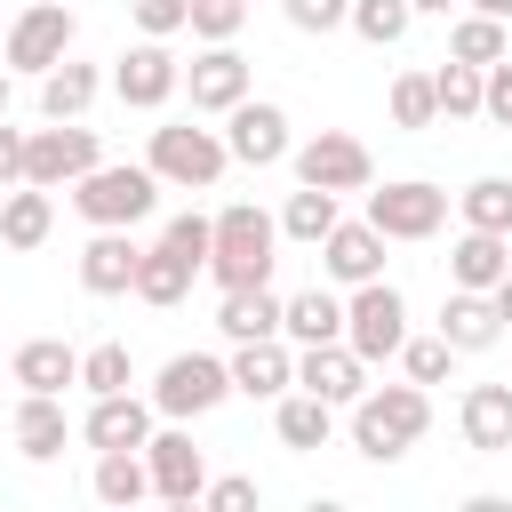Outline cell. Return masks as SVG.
<instances>
[{
    "mask_svg": "<svg viewBox=\"0 0 512 512\" xmlns=\"http://www.w3.org/2000/svg\"><path fill=\"white\" fill-rule=\"evenodd\" d=\"M280 264V216H264L256 200H232L216 216V240H208V280L216 288H264Z\"/></svg>",
    "mask_w": 512,
    "mask_h": 512,
    "instance_id": "1",
    "label": "cell"
},
{
    "mask_svg": "<svg viewBox=\"0 0 512 512\" xmlns=\"http://www.w3.org/2000/svg\"><path fill=\"white\" fill-rule=\"evenodd\" d=\"M424 424H432V400H424L416 376H408V384H376V392L352 400V448H360L368 464H400V456L424 440Z\"/></svg>",
    "mask_w": 512,
    "mask_h": 512,
    "instance_id": "2",
    "label": "cell"
},
{
    "mask_svg": "<svg viewBox=\"0 0 512 512\" xmlns=\"http://www.w3.org/2000/svg\"><path fill=\"white\" fill-rule=\"evenodd\" d=\"M72 208H80L88 224H144V216L160 208V176H152V160H144V168L96 160V168L72 184Z\"/></svg>",
    "mask_w": 512,
    "mask_h": 512,
    "instance_id": "3",
    "label": "cell"
},
{
    "mask_svg": "<svg viewBox=\"0 0 512 512\" xmlns=\"http://www.w3.org/2000/svg\"><path fill=\"white\" fill-rule=\"evenodd\" d=\"M152 176L160 184H176V192H208L216 176H224V160H232V144L216 136V128H192V120H168V128H152Z\"/></svg>",
    "mask_w": 512,
    "mask_h": 512,
    "instance_id": "4",
    "label": "cell"
},
{
    "mask_svg": "<svg viewBox=\"0 0 512 512\" xmlns=\"http://www.w3.org/2000/svg\"><path fill=\"white\" fill-rule=\"evenodd\" d=\"M344 344L376 368V360H400V344H408V296L392 288V280H360L352 296H344Z\"/></svg>",
    "mask_w": 512,
    "mask_h": 512,
    "instance_id": "5",
    "label": "cell"
},
{
    "mask_svg": "<svg viewBox=\"0 0 512 512\" xmlns=\"http://www.w3.org/2000/svg\"><path fill=\"white\" fill-rule=\"evenodd\" d=\"M224 392H232V360H216V352H176V360L160 368V384H152V408L184 424V416H208Z\"/></svg>",
    "mask_w": 512,
    "mask_h": 512,
    "instance_id": "6",
    "label": "cell"
},
{
    "mask_svg": "<svg viewBox=\"0 0 512 512\" xmlns=\"http://www.w3.org/2000/svg\"><path fill=\"white\" fill-rule=\"evenodd\" d=\"M96 160H104L96 128H72V120H56V128H40V136L24 144V184H40V192H64V184H80Z\"/></svg>",
    "mask_w": 512,
    "mask_h": 512,
    "instance_id": "7",
    "label": "cell"
},
{
    "mask_svg": "<svg viewBox=\"0 0 512 512\" xmlns=\"http://www.w3.org/2000/svg\"><path fill=\"white\" fill-rule=\"evenodd\" d=\"M288 160H296V184H320V192H368V184H376L368 144H360V136H344V128H320V136H312V144H296Z\"/></svg>",
    "mask_w": 512,
    "mask_h": 512,
    "instance_id": "8",
    "label": "cell"
},
{
    "mask_svg": "<svg viewBox=\"0 0 512 512\" xmlns=\"http://www.w3.org/2000/svg\"><path fill=\"white\" fill-rule=\"evenodd\" d=\"M368 224H376L384 240H432V232L448 224V192L424 184V176H400V184L368 192Z\"/></svg>",
    "mask_w": 512,
    "mask_h": 512,
    "instance_id": "9",
    "label": "cell"
},
{
    "mask_svg": "<svg viewBox=\"0 0 512 512\" xmlns=\"http://www.w3.org/2000/svg\"><path fill=\"white\" fill-rule=\"evenodd\" d=\"M72 32H80V24H72L64 0H32V8L8 24V64H16V72H56V64L72 56Z\"/></svg>",
    "mask_w": 512,
    "mask_h": 512,
    "instance_id": "10",
    "label": "cell"
},
{
    "mask_svg": "<svg viewBox=\"0 0 512 512\" xmlns=\"http://www.w3.org/2000/svg\"><path fill=\"white\" fill-rule=\"evenodd\" d=\"M176 88H184V64L168 56V40H136V48H120V64H112V96H120V104L160 112Z\"/></svg>",
    "mask_w": 512,
    "mask_h": 512,
    "instance_id": "11",
    "label": "cell"
},
{
    "mask_svg": "<svg viewBox=\"0 0 512 512\" xmlns=\"http://www.w3.org/2000/svg\"><path fill=\"white\" fill-rule=\"evenodd\" d=\"M224 144H232V160H248V168H272V160L296 152V144H288V112L264 104V96H240V104L224 112Z\"/></svg>",
    "mask_w": 512,
    "mask_h": 512,
    "instance_id": "12",
    "label": "cell"
},
{
    "mask_svg": "<svg viewBox=\"0 0 512 512\" xmlns=\"http://www.w3.org/2000/svg\"><path fill=\"white\" fill-rule=\"evenodd\" d=\"M296 384L304 392H320V400H336V408H352L360 392H368V360L336 336V344H304L296 352Z\"/></svg>",
    "mask_w": 512,
    "mask_h": 512,
    "instance_id": "13",
    "label": "cell"
},
{
    "mask_svg": "<svg viewBox=\"0 0 512 512\" xmlns=\"http://www.w3.org/2000/svg\"><path fill=\"white\" fill-rule=\"evenodd\" d=\"M184 88H192V112H232V104L248 96V56H240L232 40H208V48L192 56Z\"/></svg>",
    "mask_w": 512,
    "mask_h": 512,
    "instance_id": "14",
    "label": "cell"
},
{
    "mask_svg": "<svg viewBox=\"0 0 512 512\" xmlns=\"http://www.w3.org/2000/svg\"><path fill=\"white\" fill-rule=\"evenodd\" d=\"M136 264H144V248L128 240V224H96V240L80 248V288L88 296H128Z\"/></svg>",
    "mask_w": 512,
    "mask_h": 512,
    "instance_id": "15",
    "label": "cell"
},
{
    "mask_svg": "<svg viewBox=\"0 0 512 512\" xmlns=\"http://www.w3.org/2000/svg\"><path fill=\"white\" fill-rule=\"evenodd\" d=\"M144 464H152V496H168V504H200L208 464H200L192 432H152V440H144Z\"/></svg>",
    "mask_w": 512,
    "mask_h": 512,
    "instance_id": "16",
    "label": "cell"
},
{
    "mask_svg": "<svg viewBox=\"0 0 512 512\" xmlns=\"http://www.w3.org/2000/svg\"><path fill=\"white\" fill-rule=\"evenodd\" d=\"M320 272L336 280V288H360V280H384V232L360 216V224H336L328 240H320Z\"/></svg>",
    "mask_w": 512,
    "mask_h": 512,
    "instance_id": "17",
    "label": "cell"
},
{
    "mask_svg": "<svg viewBox=\"0 0 512 512\" xmlns=\"http://www.w3.org/2000/svg\"><path fill=\"white\" fill-rule=\"evenodd\" d=\"M296 384V352H288V336H248L240 352H232V392H248V400H280Z\"/></svg>",
    "mask_w": 512,
    "mask_h": 512,
    "instance_id": "18",
    "label": "cell"
},
{
    "mask_svg": "<svg viewBox=\"0 0 512 512\" xmlns=\"http://www.w3.org/2000/svg\"><path fill=\"white\" fill-rule=\"evenodd\" d=\"M152 416H160V408L136 400V392H96L80 440H88V448H144V440H152Z\"/></svg>",
    "mask_w": 512,
    "mask_h": 512,
    "instance_id": "19",
    "label": "cell"
},
{
    "mask_svg": "<svg viewBox=\"0 0 512 512\" xmlns=\"http://www.w3.org/2000/svg\"><path fill=\"white\" fill-rule=\"evenodd\" d=\"M456 424H464V448L504 456V448H512V376H504V384H472L464 408H456Z\"/></svg>",
    "mask_w": 512,
    "mask_h": 512,
    "instance_id": "20",
    "label": "cell"
},
{
    "mask_svg": "<svg viewBox=\"0 0 512 512\" xmlns=\"http://www.w3.org/2000/svg\"><path fill=\"white\" fill-rule=\"evenodd\" d=\"M440 336H448L456 352H488V344L504 336L496 296H488V288H448V304H440Z\"/></svg>",
    "mask_w": 512,
    "mask_h": 512,
    "instance_id": "21",
    "label": "cell"
},
{
    "mask_svg": "<svg viewBox=\"0 0 512 512\" xmlns=\"http://www.w3.org/2000/svg\"><path fill=\"white\" fill-rule=\"evenodd\" d=\"M8 376H16L24 392H64V384H80V352H72L64 336H32V344L8 352Z\"/></svg>",
    "mask_w": 512,
    "mask_h": 512,
    "instance_id": "22",
    "label": "cell"
},
{
    "mask_svg": "<svg viewBox=\"0 0 512 512\" xmlns=\"http://www.w3.org/2000/svg\"><path fill=\"white\" fill-rule=\"evenodd\" d=\"M280 312H288V296H272V280H264V288H224V296H216V328H224L232 344L280 336Z\"/></svg>",
    "mask_w": 512,
    "mask_h": 512,
    "instance_id": "23",
    "label": "cell"
},
{
    "mask_svg": "<svg viewBox=\"0 0 512 512\" xmlns=\"http://www.w3.org/2000/svg\"><path fill=\"white\" fill-rule=\"evenodd\" d=\"M280 336L304 352V344H336L344 336V296L336 288H296L288 312H280Z\"/></svg>",
    "mask_w": 512,
    "mask_h": 512,
    "instance_id": "24",
    "label": "cell"
},
{
    "mask_svg": "<svg viewBox=\"0 0 512 512\" xmlns=\"http://www.w3.org/2000/svg\"><path fill=\"white\" fill-rule=\"evenodd\" d=\"M8 432H16V456H32V464L64 456V400L56 392H24L16 416H8Z\"/></svg>",
    "mask_w": 512,
    "mask_h": 512,
    "instance_id": "25",
    "label": "cell"
},
{
    "mask_svg": "<svg viewBox=\"0 0 512 512\" xmlns=\"http://www.w3.org/2000/svg\"><path fill=\"white\" fill-rule=\"evenodd\" d=\"M512 272V248H504V232H480V224H464V240L448 248V280L456 288H496Z\"/></svg>",
    "mask_w": 512,
    "mask_h": 512,
    "instance_id": "26",
    "label": "cell"
},
{
    "mask_svg": "<svg viewBox=\"0 0 512 512\" xmlns=\"http://www.w3.org/2000/svg\"><path fill=\"white\" fill-rule=\"evenodd\" d=\"M48 232H56V192L16 184V192L0 200V240H8V248H40Z\"/></svg>",
    "mask_w": 512,
    "mask_h": 512,
    "instance_id": "27",
    "label": "cell"
},
{
    "mask_svg": "<svg viewBox=\"0 0 512 512\" xmlns=\"http://www.w3.org/2000/svg\"><path fill=\"white\" fill-rule=\"evenodd\" d=\"M272 424H280V440H288L296 456H304V448H328V432H336V400H320V392L296 384V392H280V416H272Z\"/></svg>",
    "mask_w": 512,
    "mask_h": 512,
    "instance_id": "28",
    "label": "cell"
},
{
    "mask_svg": "<svg viewBox=\"0 0 512 512\" xmlns=\"http://www.w3.org/2000/svg\"><path fill=\"white\" fill-rule=\"evenodd\" d=\"M96 88H104V72L64 56L56 72H40V112H48V120H80V112L96 104Z\"/></svg>",
    "mask_w": 512,
    "mask_h": 512,
    "instance_id": "29",
    "label": "cell"
},
{
    "mask_svg": "<svg viewBox=\"0 0 512 512\" xmlns=\"http://www.w3.org/2000/svg\"><path fill=\"white\" fill-rule=\"evenodd\" d=\"M192 272H200V264L160 240V248H144V264H136V296H144V304H184V296H192Z\"/></svg>",
    "mask_w": 512,
    "mask_h": 512,
    "instance_id": "30",
    "label": "cell"
},
{
    "mask_svg": "<svg viewBox=\"0 0 512 512\" xmlns=\"http://www.w3.org/2000/svg\"><path fill=\"white\" fill-rule=\"evenodd\" d=\"M104 504H144L152 496V464L144 448H96V480H88Z\"/></svg>",
    "mask_w": 512,
    "mask_h": 512,
    "instance_id": "31",
    "label": "cell"
},
{
    "mask_svg": "<svg viewBox=\"0 0 512 512\" xmlns=\"http://www.w3.org/2000/svg\"><path fill=\"white\" fill-rule=\"evenodd\" d=\"M336 200H344V192L296 184V192H288V208H280V232H288V240H304V248H320V240H328V232L344 224V216H336Z\"/></svg>",
    "mask_w": 512,
    "mask_h": 512,
    "instance_id": "32",
    "label": "cell"
},
{
    "mask_svg": "<svg viewBox=\"0 0 512 512\" xmlns=\"http://www.w3.org/2000/svg\"><path fill=\"white\" fill-rule=\"evenodd\" d=\"M456 208H464V224H480V232H504V240H512V176H472V184L456 192Z\"/></svg>",
    "mask_w": 512,
    "mask_h": 512,
    "instance_id": "33",
    "label": "cell"
},
{
    "mask_svg": "<svg viewBox=\"0 0 512 512\" xmlns=\"http://www.w3.org/2000/svg\"><path fill=\"white\" fill-rule=\"evenodd\" d=\"M408 24H416V8H408V0H352V32H360L368 48H400V40H408Z\"/></svg>",
    "mask_w": 512,
    "mask_h": 512,
    "instance_id": "34",
    "label": "cell"
},
{
    "mask_svg": "<svg viewBox=\"0 0 512 512\" xmlns=\"http://www.w3.org/2000/svg\"><path fill=\"white\" fill-rule=\"evenodd\" d=\"M448 56H456V64H480V72H488V64L504 56V16H480V8H472V16H464V24L448 32Z\"/></svg>",
    "mask_w": 512,
    "mask_h": 512,
    "instance_id": "35",
    "label": "cell"
},
{
    "mask_svg": "<svg viewBox=\"0 0 512 512\" xmlns=\"http://www.w3.org/2000/svg\"><path fill=\"white\" fill-rule=\"evenodd\" d=\"M432 88H440V112H448V120H472V112H480V96H488V72L448 56V64L432 72Z\"/></svg>",
    "mask_w": 512,
    "mask_h": 512,
    "instance_id": "36",
    "label": "cell"
},
{
    "mask_svg": "<svg viewBox=\"0 0 512 512\" xmlns=\"http://www.w3.org/2000/svg\"><path fill=\"white\" fill-rule=\"evenodd\" d=\"M432 120H440L432 72H400V80H392V128H432Z\"/></svg>",
    "mask_w": 512,
    "mask_h": 512,
    "instance_id": "37",
    "label": "cell"
},
{
    "mask_svg": "<svg viewBox=\"0 0 512 512\" xmlns=\"http://www.w3.org/2000/svg\"><path fill=\"white\" fill-rule=\"evenodd\" d=\"M80 384H88V392H128V384H136L128 344H88V352H80Z\"/></svg>",
    "mask_w": 512,
    "mask_h": 512,
    "instance_id": "38",
    "label": "cell"
},
{
    "mask_svg": "<svg viewBox=\"0 0 512 512\" xmlns=\"http://www.w3.org/2000/svg\"><path fill=\"white\" fill-rule=\"evenodd\" d=\"M456 360H464V352H456L448 336H408V344H400V368H408L416 384H448Z\"/></svg>",
    "mask_w": 512,
    "mask_h": 512,
    "instance_id": "39",
    "label": "cell"
},
{
    "mask_svg": "<svg viewBox=\"0 0 512 512\" xmlns=\"http://www.w3.org/2000/svg\"><path fill=\"white\" fill-rule=\"evenodd\" d=\"M128 16H136V32H144V40H168V32H184V24H192V0H128Z\"/></svg>",
    "mask_w": 512,
    "mask_h": 512,
    "instance_id": "40",
    "label": "cell"
},
{
    "mask_svg": "<svg viewBox=\"0 0 512 512\" xmlns=\"http://www.w3.org/2000/svg\"><path fill=\"white\" fill-rule=\"evenodd\" d=\"M160 240H168V248H184V256L208 272V240H216V216H192V208H184V216H168V232H160Z\"/></svg>",
    "mask_w": 512,
    "mask_h": 512,
    "instance_id": "41",
    "label": "cell"
},
{
    "mask_svg": "<svg viewBox=\"0 0 512 512\" xmlns=\"http://www.w3.org/2000/svg\"><path fill=\"white\" fill-rule=\"evenodd\" d=\"M240 24H248L240 0H192V32H200V40H232Z\"/></svg>",
    "mask_w": 512,
    "mask_h": 512,
    "instance_id": "42",
    "label": "cell"
},
{
    "mask_svg": "<svg viewBox=\"0 0 512 512\" xmlns=\"http://www.w3.org/2000/svg\"><path fill=\"white\" fill-rule=\"evenodd\" d=\"M280 8H288L296 32H336V24H352V0H280Z\"/></svg>",
    "mask_w": 512,
    "mask_h": 512,
    "instance_id": "43",
    "label": "cell"
},
{
    "mask_svg": "<svg viewBox=\"0 0 512 512\" xmlns=\"http://www.w3.org/2000/svg\"><path fill=\"white\" fill-rule=\"evenodd\" d=\"M480 112H488L496 128H512V56L488 64V96H480Z\"/></svg>",
    "mask_w": 512,
    "mask_h": 512,
    "instance_id": "44",
    "label": "cell"
},
{
    "mask_svg": "<svg viewBox=\"0 0 512 512\" xmlns=\"http://www.w3.org/2000/svg\"><path fill=\"white\" fill-rule=\"evenodd\" d=\"M200 496H208L216 512H248V504H256V480H240V472H232V480H208Z\"/></svg>",
    "mask_w": 512,
    "mask_h": 512,
    "instance_id": "45",
    "label": "cell"
},
{
    "mask_svg": "<svg viewBox=\"0 0 512 512\" xmlns=\"http://www.w3.org/2000/svg\"><path fill=\"white\" fill-rule=\"evenodd\" d=\"M24 144H32V136L0 120V184H24Z\"/></svg>",
    "mask_w": 512,
    "mask_h": 512,
    "instance_id": "46",
    "label": "cell"
},
{
    "mask_svg": "<svg viewBox=\"0 0 512 512\" xmlns=\"http://www.w3.org/2000/svg\"><path fill=\"white\" fill-rule=\"evenodd\" d=\"M488 296H496V312H504V328H512V272H504V280H496Z\"/></svg>",
    "mask_w": 512,
    "mask_h": 512,
    "instance_id": "47",
    "label": "cell"
},
{
    "mask_svg": "<svg viewBox=\"0 0 512 512\" xmlns=\"http://www.w3.org/2000/svg\"><path fill=\"white\" fill-rule=\"evenodd\" d=\"M472 8H480V16H504V24H512V0H472Z\"/></svg>",
    "mask_w": 512,
    "mask_h": 512,
    "instance_id": "48",
    "label": "cell"
},
{
    "mask_svg": "<svg viewBox=\"0 0 512 512\" xmlns=\"http://www.w3.org/2000/svg\"><path fill=\"white\" fill-rule=\"evenodd\" d=\"M408 8H416V16H448V0H408Z\"/></svg>",
    "mask_w": 512,
    "mask_h": 512,
    "instance_id": "49",
    "label": "cell"
},
{
    "mask_svg": "<svg viewBox=\"0 0 512 512\" xmlns=\"http://www.w3.org/2000/svg\"><path fill=\"white\" fill-rule=\"evenodd\" d=\"M8 96H16V88H8V72H0V120H8Z\"/></svg>",
    "mask_w": 512,
    "mask_h": 512,
    "instance_id": "50",
    "label": "cell"
},
{
    "mask_svg": "<svg viewBox=\"0 0 512 512\" xmlns=\"http://www.w3.org/2000/svg\"><path fill=\"white\" fill-rule=\"evenodd\" d=\"M0 56H8V32H0Z\"/></svg>",
    "mask_w": 512,
    "mask_h": 512,
    "instance_id": "51",
    "label": "cell"
}]
</instances>
